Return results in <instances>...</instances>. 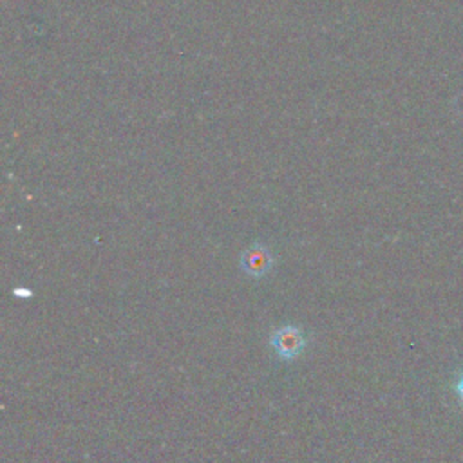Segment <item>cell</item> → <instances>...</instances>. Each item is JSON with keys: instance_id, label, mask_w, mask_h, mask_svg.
<instances>
[{"instance_id": "cell-2", "label": "cell", "mask_w": 463, "mask_h": 463, "mask_svg": "<svg viewBox=\"0 0 463 463\" xmlns=\"http://www.w3.org/2000/svg\"><path fill=\"white\" fill-rule=\"evenodd\" d=\"M239 266L248 277L262 279L273 269L275 253L264 242H253L241 253Z\"/></svg>"}, {"instance_id": "cell-1", "label": "cell", "mask_w": 463, "mask_h": 463, "mask_svg": "<svg viewBox=\"0 0 463 463\" xmlns=\"http://www.w3.org/2000/svg\"><path fill=\"white\" fill-rule=\"evenodd\" d=\"M269 345L273 347L275 354L284 360L291 362L298 358L307 345V338L304 336V331L295 324H284L271 331L269 335Z\"/></svg>"}]
</instances>
